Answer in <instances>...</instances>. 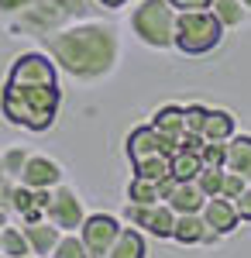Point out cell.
I'll list each match as a JSON object with an SVG mask.
<instances>
[{
  "instance_id": "16",
  "label": "cell",
  "mask_w": 251,
  "mask_h": 258,
  "mask_svg": "<svg viewBox=\"0 0 251 258\" xmlns=\"http://www.w3.org/2000/svg\"><path fill=\"white\" fill-rule=\"evenodd\" d=\"M107 258H148V241L141 234V227H120V234H117L114 248H110V255Z\"/></svg>"
},
{
  "instance_id": "12",
  "label": "cell",
  "mask_w": 251,
  "mask_h": 258,
  "mask_svg": "<svg viewBox=\"0 0 251 258\" xmlns=\"http://www.w3.org/2000/svg\"><path fill=\"white\" fill-rule=\"evenodd\" d=\"M7 80H14V83H58V76H55V62H48L41 52H28V55H21L14 62V69H11Z\"/></svg>"
},
{
  "instance_id": "2",
  "label": "cell",
  "mask_w": 251,
  "mask_h": 258,
  "mask_svg": "<svg viewBox=\"0 0 251 258\" xmlns=\"http://www.w3.org/2000/svg\"><path fill=\"white\" fill-rule=\"evenodd\" d=\"M58 83H14L7 80L4 86V117L11 124L31 127V131H45L52 127L58 114Z\"/></svg>"
},
{
  "instance_id": "18",
  "label": "cell",
  "mask_w": 251,
  "mask_h": 258,
  "mask_svg": "<svg viewBox=\"0 0 251 258\" xmlns=\"http://www.w3.org/2000/svg\"><path fill=\"white\" fill-rule=\"evenodd\" d=\"M224 169H231L251 182V135H234L227 141V165Z\"/></svg>"
},
{
  "instance_id": "29",
  "label": "cell",
  "mask_w": 251,
  "mask_h": 258,
  "mask_svg": "<svg viewBox=\"0 0 251 258\" xmlns=\"http://www.w3.org/2000/svg\"><path fill=\"white\" fill-rule=\"evenodd\" d=\"M207 114H210V107H203V103H190V107H186V131H190V135H203Z\"/></svg>"
},
{
  "instance_id": "20",
  "label": "cell",
  "mask_w": 251,
  "mask_h": 258,
  "mask_svg": "<svg viewBox=\"0 0 251 258\" xmlns=\"http://www.w3.org/2000/svg\"><path fill=\"white\" fill-rule=\"evenodd\" d=\"M203 138L207 141H231L234 138V114L231 110H210L203 124Z\"/></svg>"
},
{
  "instance_id": "37",
  "label": "cell",
  "mask_w": 251,
  "mask_h": 258,
  "mask_svg": "<svg viewBox=\"0 0 251 258\" xmlns=\"http://www.w3.org/2000/svg\"><path fill=\"white\" fill-rule=\"evenodd\" d=\"M241 4H244V7H248V11H251V0H241Z\"/></svg>"
},
{
  "instance_id": "35",
  "label": "cell",
  "mask_w": 251,
  "mask_h": 258,
  "mask_svg": "<svg viewBox=\"0 0 251 258\" xmlns=\"http://www.w3.org/2000/svg\"><path fill=\"white\" fill-rule=\"evenodd\" d=\"M7 179H11V176H7V169H4V159H0V186H4Z\"/></svg>"
},
{
  "instance_id": "25",
  "label": "cell",
  "mask_w": 251,
  "mask_h": 258,
  "mask_svg": "<svg viewBox=\"0 0 251 258\" xmlns=\"http://www.w3.org/2000/svg\"><path fill=\"white\" fill-rule=\"evenodd\" d=\"M48 258H90V251H86V244H83V238H79V234L66 231V234L58 238L55 251H52Z\"/></svg>"
},
{
  "instance_id": "33",
  "label": "cell",
  "mask_w": 251,
  "mask_h": 258,
  "mask_svg": "<svg viewBox=\"0 0 251 258\" xmlns=\"http://www.w3.org/2000/svg\"><path fill=\"white\" fill-rule=\"evenodd\" d=\"M28 7H31V0H0V11H7V14L11 11H28Z\"/></svg>"
},
{
  "instance_id": "22",
  "label": "cell",
  "mask_w": 251,
  "mask_h": 258,
  "mask_svg": "<svg viewBox=\"0 0 251 258\" xmlns=\"http://www.w3.org/2000/svg\"><path fill=\"white\" fill-rule=\"evenodd\" d=\"M0 255H7V258L31 255L28 234H24V231H18V227H4V231H0Z\"/></svg>"
},
{
  "instance_id": "26",
  "label": "cell",
  "mask_w": 251,
  "mask_h": 258,
  "mask_svg": "<svg viewBox=\"0 0 251 258\" xmlns=\"http://www.w3.org/2000/svg\"><path fill=\"white\" fill-rule=\"evenodd\" d=\"M220 182H224V169H213V165H203L200 176H196V186L207 197H220Z\"/></svg>"
},
{
  "instance_id": "27",
  "label": "cell",
  "mask_w": 251,
  "mask_h": 258,
  "mask_svg": "<svg viewBox=\"0 0 251 258\" xmlns=\"http://www.w3.org/2000/svg\"><path fill=\"white\" fill-rule=\"evenodd\" d=\"M203 165H213V169H224L227 165V141H207L203 152H200Z\"/></svg>"
},
{
  "instance_id": "36",
  "label": "cell",
  "mask_w": 251,
  "mask_h": 258,
  "mask_svg": "<svg viewBox=\"0 0 251 258\" xmlns=\"http://www.w3.org/2000/svg\"><path fill=\"white\" fill-rule=\"evenodd\" d=\"M0 227H7V207H0Z\"/></svg>"
},
{
  "instance_id": "15",
  "label": "cell",
  "mask_w": 251,
  "mask_h": 258,
  "mask_svg": "<svg viewBox=\"0 0 251 258\" xmlns=\"http://www.w3.org/2000/svg\"><path fill=\"white\" fill-rule=\"evenodd\" d=\"M210 224L203 220V214H175V231L172 241L179 244H207Z\"/></svg>"
},
{
  "instance_id": "3",
  "label": "cell",
  "mask_w": 251,
  "mask_h": 258,
  "mask_svg": "<svg viewBox=\"0 0 251 258\" xmlns=\"http://www.w3.org/2000/svg\"><path fill=\"white\" fill-rule=\"evenodd\" d=\"M224 41V24L213 11H182L175 18V48L186 55H207Z\"/></svg>"
},
{
  "instance_id": "9",
  "label": "cell",
  "mask_w": 251,
  "mask_h": 258,
  "mask_svg": "<svg viewBox=\"0 0 251 258\" xmlns=\"http://www.w3.org/2000/svg\"><path fill=\"white\" fill-rule=\"evenodd\" d=\"M172 152H175V141L162 138L152 124H141V127H135L128 135V159H131V165L141 159H152V155H169L172 159Z\"/></svg>"
},
{
  "instance_id": "28",
  "label": "cell",
  "mask_w": 251,
  "mask_h": 258,
  "mask_svg": "<svg viewBox=\"0 0 251 258\" xmlns=\"http://www.w3.org/2000/svg\"><path fill=\"white\" fill-rule=\"evenodd\" d=\"M251 182L244 176H237V172H231V169H224V182H220V197H227V200H237L244 189H248Z\"/></svg>"
},
{
  "instance_id": "6",
  "label": "cell",
  "mask_w": 251,
  "mask_h": 258,
  "mask_svg": "<svg viewBox=\"0 0 251 258\" xmlns=\"http://www.w3.org/2000/svg\"><path fill=\"white\" fill-rule=\"evenodd\" d=\"M124 217L128 224H135L141 231H148L152 238H169L172 241V231H175V210L169 203H128V210H124Z\"/></svg>"
},
{
  "instance_id": "10",
  "label": "cell",
  "mask_w": 251,
  "mask_h": 258,
  "mask_svg": "<svg viewBox=\"0 0 251 258\" xmlns=\"http://www.w3.org/2000/svg\"><path fill=\"white\" fill-rule=\"evenodd\" d=\"M200 214H203V220L210 224L220 238H227V234H234V231L241 227V214H237L234 200H227V197H207V203H203Z\"/></svg>"
},
{
  "instance_id": "8",
  "label": "cell",
  "mask_w": 251,
  "mask_h": 258,
  "mask_svg": "<svg viewBox=\"0 0 251 258\" xmlns=\"http://www.w3.org/2000/svg\"><path fill=\"white\" fill-rule=\"evenodd\" d=\"M45 220H52L62 231H79L83 227V200L69 189V186H55L52 189V203L45 210Z\"/></svg>"
},
{
  "instance_id": "19",
  "label": "cell",
  "mask_w": 251,
  "mask_h": 258,
  "mask_svg": "<svg viewBox=\"0 0 251 258\" xmlns=\"http://www.w3.org/2000/svg\"><path fill=\"white\" fill-rule=\"evenodd\" d=\"M169 169H172V176L179 179V182H193V179L200 176V169H203V159H200L196 152H186V148L175 145L172 159H169Z\"/></svg>"
},
{
  "instance_id": "11",
  "label": "cell",
  "mask_w": 251,
  "mask_h": 258,
  "mask_svg": "<svg viewBox=\"0 0 251 258\" xmlns=\"http://www.w3.org/2000/svg\"><path fill=\"white\" fill-rule=\"evenodd\" d=\"M21 182L31 186V189H55L62 182V165L55 159H48V155H28Z\"/></svg>"
},
{
  "instance_id": "4",
  "label": "cell",
  "mask_w": 251,
  "mask_h": 258,
  "mask_svg": "<svg viewBox=\"0 0 251 258\" xmlns=\"http://www.w3.org/2000/svg\"><path fill=\"white\" fill-rule=\"evenodd\" d=\"M175 18H179V11L169 0H141L135 7V14H131V28L148 48H172Z\"/></svg>"
},
{
  "instance_id": "5",
  "label": "cell",
  "mask_w": 251,
  "mask_h": 258,
  "mask_svg": "<svg viewBox=\"0 0 251 258\" xmlns=\"http://www.w3.org/2000/svg\"><path fill=\"white\" fill-rule=\"evenodd\" d=\"M83 11H86V0H31V7L24 11V24L38 31H52L69 18H79Z\"/></svg>"
},
{
  "instance_id": "21",
  "label": "cell",
  "mask_w": 251,
  "mask_h": 258,
  "mask_svg": "<svg viewBox=\"0 0 251 258\" xmlns=\"http://www.w3.org/2000/svg\"><path fill=\"white\" fill-rule=\"evenodd\" d=\"M210 11L220 18L224 28H241V24L248 21V7H244L241 0H213Z\"/></svg>"
},
{
  "instance_id": "38",
  "label": "cell",
  "mask_w": 251,
  "mask_h": 258,
  "mask_svg": "<svg viewBox=\"0 0 251 258\" xmlns=\"http://www.w3.org/2000/svg\"><path fill=\"white\" fill-rule=\"evenodd\" d=\"M24 258H38V255H24Z\"/></svg>"
},
{
  "instance_id": "1",
  "label": "cell",
  "mask_w": 251,
  "mask_h": 258,
  "mask_svg": "<svg viewBox=\"0 0 251 258\" xmlns=\"http://www.w3.org/2000/svg\"><path fill=\"white\" fill-rule=\"evenodd\" d=\"M45 45L52 59L76 80H103L107 73H114L117 55H120L117 31L100 21H86L55 35H45Z\"/></svg>"
},
{
  "instance_id": "14",
  "label": "cell",
  "mask_w": 251,
  "mask_h": 258,
  "mask_svg": "<svg viewBox=\"0 0 251 258\" xmlns=\"http://www.w3.org/2000/svg\"><path fill=\"white\" fill-rule=\"evenodd\" d=\"M24 234H28V244H31V255L48 258L55 251L58 238H62V227H55L52 220H38V224H28Z\"/></svg>"
},
{
  "instance_id": "23",
  "label": "cell",
  "mask_w": 251,
  "mask_h": 258,
  "mask_svg": "<svg viewBox=\"0 0 251 258\" xmlns=\"http://www.w3.org/2000/svg\"><path fill=\"white\" fill-rule=\"evenodd\" d=\"M169 155H152V159H141L135 162V176L138 179H148V182H158L162 176H169Z\"/></svg>"
},
{
  "instance_id": "30",
  "label": "cell",
  "mask_w": 251,
  "mask_h": 258,
  "mask_svg": "<svg viewBox=\"0 0 251 258\" xmlns=\"http://www.w3.org/2000/svg\"><path fill=\"white\" fill-rule=\"evenodd\" d=\"M24 162H28V152H24V148H11V152L4 155V169H7V176H11V179H21Z\"/></svg>"
},
{
  "instance_id": "17",
  "label": "cell",
  "mask_w": 251,
  "mask_h": 258,
  "mask_svg": "<svg viewBox=\"0 0 251 258\" xmlns=\"http://www.w3.org/2000/svg\"><path fill=\"white\" fill-rule=\"evenodd\" d=\"M165 203L172 207L175 214H200V210H203V203H207V193L196 186V179H193V182H179V186H175V193L165 200Z\"/></svg>"
},
{
  "instance_id": "31",
  "label": "cell",
  "mask_w": 251,
  "mask_h": 258,
  "mask_svg": "<svg viewBox=\"0 0 251 258\" xmlns=\"http://www.w3.org/2000/svg\"><path fill=\"white\" fill-rule=\"evenodd\" d=\"M175 11L182 14V11H210L213 7V0H169Z\"/></svg>"
},
{
  "instance_id": "24",
  "label": "cell",
  "mask_w": 251,
  "mask_h": 258,
  "mask_svg": "<svg viewBox=\"0 0 251 258\" xmlns=\"http://www.w3.org/2000/svg\"><path fill=\"white\" fill-rule=\"evenodd\" d=\"M128 200L131 203H162V193H158V182H148V179H131V186H128Z\"/></svg>"
},
{
  "instance_id": "7",
  "label": "cell",
  "mask_w": 251,
  "mask_h": 258,
  "mask_svg": "<svg viewBox=\"0 0 251 258\" xmlns=\"http://www.w3.org/2000/svg\"><path fill=\"white\" fill-rule=\"evenodd\" d=\"M117 234H120V220L110 217V214H90L79 227V238L86 244L90 258H107L110 248H114Z\"/></svg>"
},
{
  "instance_id": "13",
  "label": "cell",
  "mask_w": 251,
  "mask_h": 258,
  "mask_svg": "<svg viewBox=\"0 0 251 258\" xmlns=\"http://www.w3.org/2000/svg\"><path fill=\"white\" fill-rule=\"evenodd\" d=\"M148 124H152L162 138H169V141L179 145V138L186 135V107H179V103H162V107L152 114Z\"/></svg>"
},
{
  "instance_id": "34",
  "label": "cell",
  "mask_w": 251,
  "mask_h": 258,
  "mask_svg": "<svg viewBox=\"0 0 251 258\" xmlns=\"http://www.w3.org/2000/svg\"><path fill=\"white\" fill-rule=\"evenodd\" d=\"M100 4H103V7H110V11H117V7H124L128 0H100Z\"/></svg>"
},
{
  "instance_id": "32",
  "label": "cell",
  "mask_w": 251,
  "mask_h": 258,
  "mask_svg": "<svg viewBox=\"0 0 251 258\" xmlns=\"http://www.w3.org/2000/svg\"><path fill=\"white\" fill-rule=\"evenodd\" d=\"M234 207H237V214H241V224H244V220L251 224V186H248V189H244L237 200H234Z\"/></svg>"
}]
</instances>
